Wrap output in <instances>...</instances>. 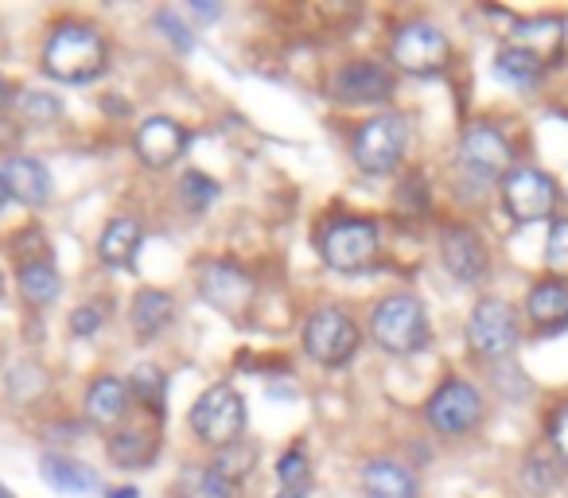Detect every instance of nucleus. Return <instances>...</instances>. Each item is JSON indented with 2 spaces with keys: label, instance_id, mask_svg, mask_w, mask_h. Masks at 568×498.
I'll return each instance as SVG.
<instances>
[{
  "label": "nucleus",
  "instance_id": "21",
  "mask_svg": "<svg viewBox=\"0 0 568 498\" xmlns=\"http://www.w3.org/2000/svg\"><path fill=\"white\" fill-rule=\"evenodd\" d=\"M40 475L51 490H63V495H90V490H98V475L82 459L55 456V451L40 459Z\"/></svg>",
  "mask_w": 568,
  "mask_h": 498
},
{
  "label": "nucleus",
  "instance_id": "24",
  "mask_svg": "<svg viewBox=\"0 0 568 498\" xmlns=\"http://www.w3.org/2000/svg\"><path fill=\"white\" fill-rule=\"evenodd\" d=\"M20 293H24V301L32 304V308H43V304L59 301V293H63V277H59V270L51 262H43V257H36V262H20Z\"/></svg>",
  "mask_w": 568,
  "mask_h": 498
},
{
  "label": "nucleus",
  "instance_id": "7",
  "mask_svg": "<svg viewBox=\"0 0 568 498\" xmlns=\"http://www.w3.org/2000/svg\"><path fill=\"white\" fill-rule=\"evenodd\" d=\"M448 55H452V43L448 35L440 32L436 24L428 20H409L394 32V43H389V59L394 67H402L405 74H440L448 67Z\"/></svg>",
  "mask_w": 568,
  "mask_h": 498
},
{
  "label": "nucleus",
  "instance_id": "12",
  "mask_svg": "<svg viewBox=\"0 0 568 498\" xmlns=\"http://www.w3.org/2000/svg\"><path fill=\"white\" fill-rule=\"evenodd\" d=\"M327 90L339 105H378L394 98V74L374 59H355V63H343L332 74Z\"/></svg>",
  "mask_w": 568,
  "mask_h": 498
},
{
  "label": "nucleus",
  "instance_id": "2",
  "mask_svg": "<svg viewBox=\"0 0 568 498\" xmlns=\"http://www.w3.org/2000/svg\"><path fill=\"white\" fill-rule=\"evenodd\" d=\"M371 335L386 355H417L428 347V312L417 296L389 293L374 304Z\"/></svg>",
  "mask_w": 568,
  "mask_h": 498
},
{
  "label": "nucleus",
  "instance_id": "28",
  "mask_svg": "<svg viewBox=\"0 0 568 498\" xmlns=\"http://www.w3.org/2000/svg\"><path fill=\"white\" fill-rule=\"evenodd\" d=\"M17 113L24 121H32V125H51V121L63 118V102L43 94V90H24V94L17 98Z\"/></svg>",
  "mask_w": 568,
  "mask_h": 498
},
{
  "label": "nucleus",
  "instance_id": "4",
  "mask_svg": "<svg viewBox=\"0 0 568 498\" xmlns=\"http://www.w3.org/2000/svg\"><path fill=\"white\" fill-rule=\"evenodd\" d=\"M405 149H409V121L402 113H378L363 121L351 141V156L366 175H389L402 164Z\"/></svg>",
  "mask_w": 568,
  "mask_h": 498
},
{
  "label": "nucleus",
  "instance_id": "25",
  "mask_svg": "<svg viewBox=\"0 0 568 498\" xmlns=\"http://www.w3.org/2000/svg\"><path fill=\"white\" fill-rule=\"evenodd\" d=\"M541 71H545V59L537 55L534 48H521V43L503 48L495 55V74L503 82H510V87H518V90L534 87V82L541 79Z\"/></svg>",
  "mask_w": 568,
  "mask_h": 498
},
{
  "label": "nucleus",
  "instance_id": "19",
  "mask_svg": "<svg viewBox=\"0 0 568 498\" xmlns=\"http://www.w3.org/2000/svg\"><path fill=\"white\" fill-rule=\"evenodd\" d=\"M172 319H175V301L164 288H141V293L133 296V304H129V324H133V332L141 335V339L164 335L168 327H172Z\"/></svg>",
  "mask_w": 568,
  "mask_h": 498
},
{
  "label": "nucleus",
  "instance_id": "3",
  "mask_svg": "<svg viewBox=\"0 0 568 498\" xmlns=\"http://www.w3.org/2000/svg\"><path fill=\"white\" fill-rule=\"evenodd\" d=\"M191 433L199 436L211 448H230V444L242 440L245 433V402L230 382L219 386H206L199 394V402L191 405Z\"/></svg>",
  "mask_w": 568,
  "mask_h": 498
},
{
  "label": "nucleus",
  "instance_id": "22",
  "mask_svg": "<svg viewBox=\"0 0 568 498\" xmlns=\"http://www.w3.org/2000/svg\"><path fill=\"white\" fill-rule=\"evenodd\" d=\"M180 498H237V482H230L214 464H187L175 475Z\"/></svg>",
  "mask_w": 568,
  "mask_h": 498
},
{
  "label": "nucleus",
  "instance_id": "38",
  "mask_svg": "<svg viewBox=\"0 0 568 498\" xmlns=\"http://www.w3.org/2000/svg\"><path fill=\"white\" fill-rule=\"evenodd\" d=\"M9 183H4V175H0V211H4V206H9Z\"/></svg>",
  "mask_w": 568,
  "mask_h": 498
},
{
  "label": "nucleus",
  "instance_id": "13",
  "mask_svg": "<svg viewBox=\"0 0 568 498\" xmlns=\"http://www.w3.org/2000/svg\"><path fill=\"white\" fill-rule=\"evenodd\" d=\"M199 293L222 316L242 319L253 304V277L234 262H206L203 273H199Z\"/></svg>",
  "mask_w": 568,
  "mask_h": 498
},
{
  "label": "nucleus",
  "instance_id": "1",
  "mask_svg": "<svg viewBox=\"0 0 568 498\" xmlns=\"http://www.w3.org/2000/svg\"><path fill=\"white\" fill-rule=\"evenodd\" d=\"M105 63H110V48H105L102 32L82 20H63L43 43V71L67 87L94 82L105 71Z\"/></svg>",
  "mask_w": 568,
  "mask_h": 498
},
{
  "label": "nucleus",
  "instance_id": "26",
  "mask_svg": "<svg viewBox=\"0 0 568 498\" xmlns=\"http://www.w3.org/2000/svg\"><path fill=\"white\" fill-rule=\"evenodd\" d=\"M160 456V440H152L149 433H118L110 440V459L118 467H129V471H133V467H149L152 459Z\"/></svg>",
  "mask_w": 568,
  "mask_h": 498
},
{
  "label": "nucleus",
  "instance_id": "5",
  "mask_svg": "<svg viewBox=\"0 0 568 498\" xmlns=\"http://www.w3.org/2000/svg\"><path fill=\"white\" fill-rule=\"evenodd\" d=\"M378 222L371 218H335L320 234V254L335 273H363L378 257Z\"/></svg>",
  "mask_w": 568,
  "mask_h": 498
},
{
  "label": "nucleus",
  "instance_id": "37",
  "mask_svg": "<svg viewBox=\"0 0 568 498\" xmlns=\"http://www.w3.org/2000/svg\"><path fill=\"white\" fill-rule=\"evenodd\" d=\"M105 498H136L133 487H118V490H105Z\"/></svg>",
  "mask_w": 568,
  "mask_h": 498
},
{
  "label": "nucleus",
  "instance_id": "42",
  "mask_svg": "<svg viewBox=\"0 0 568 498\" xmlns=\"http://www.w3.org/2000/svg\"><path fill=\"white\" fill-rule=\"evenodd\" d=\"M0 293H4V277H0Z\"/></svg>",
  "mask_w": 568,
  "mask_h": 498
},
{
  "label": "nucleus",
  "instance_id": "30",
  "mask_svg": "<svg viewBox=\"0 0 568 498\" xmlns=\"http://www.w3.org/2000/svg\"><path fill=\"white\" fill-rule=\"evenodd\" d=\"M180 199H183V206H187V211H206V206L219 199V183H214L211 175H203V172H187L180 180Z\"/></svg>",
  "mask_w": 568,
  "mask_h": 498
},
{
  "label": "nucleus",
  "instance_id": "33",
  "mask_svg": "<svg viewBox=\"0 0 568 498\" xmlns=\"http://www.w3.org/2000/svg\"><path fill=\"white\" fill-rule=\"evenodd\" d=\"M152 24L164 28L168 40H172L180 51H191V35H187V28L180 24V17H175V12H156V20H152Z\"/></svg>",
  "mask_w": 568,
  "mask_h": 498
},
{
  "label": "nucleus",
  "instance_id": "34",
  "mask_svg": "<svg viewBox=\"0 0 568 498\" xmlns=\"http://www.w3.org/2000/svg\"><path fill=\"white\" fill-rule=\"evenodd\" d=\"M549 436H552V448L560 451V459L568 464V405H560L549 420Z\"/></svg>",
  "mask_w": 568,
  "mask_h": 498
},
{
  "label": "nucleus",
  "instance_id": "32",
  "mask_svg": "<svg viewBox=\"0 0 568 498\" xmlns=\"http://www.w3.org/2000/svg\"><path fill=\"white\" fill-rule=\"evenodd\" d=\"M545 265L557 277H568V218H557L549 226V242H545Z\"/></svg>",
  "mask_w": 568,
  "mask_h": 498
},
{
  "label": "nucleus",
  "instance_id": "18",
  "mask_svg": "<svg viewBox=\"0 0 568 498\" xmlns=\"http://www.w3.org/2000/svg\"><path fill=\"white\" fill-rule=\"evenodd\" d=\"M0 175L9 183V195L24 206H43L51 199V172L36 156H9L0 164Z\"/></svg>",
  "mask_w": 568,
  "mask_h": 498
},
{
  "label": "nucleus",
  "instance_id": "6",
  "mask_svg": "<svg viewBox=\"0 0 568 498\" xmlns=\"http://www.w3.org/2000/svg\"><path fill=\"white\" fill-rule=\"evenodd\" d=\"M358 343H363V335L343 308H316L304 319V350L320 366H332V370L347 366L358 355Z\"/></svg>",
  "mask_w": 568,
  "mask_h": 498
},
{
  "label": "nucleus",
  "instance_id": "9",
  "mask_svg": "<svg viewBox=\"0 0 568 498\" xmlns=\"http://www.w3.org/2000/svg\"><path fill=\"white\" fill-rule=\"evenodd\" d=\"M467 343L479 358H510L518 347V316L498 296H483L467 316Z\"/></svg>",
  "mask_w": 568,
  "mask_h": 498
},
{
  "label": "nucleus",
  "instance_id": "31",
  "mask_svg": "<svg viewBox=\"0 0 568 498\" xmlns=\"http://www.w3.org/2000/svg\"><path fill=\"white\" fill-rule=\"evenodd\" d=\"M253 459H257V448H253L250 440H237V444H230V448L219 451L214 467H219V471L226 475L230 482H237V479H245V475H250Z\"/></svg>",
  "mask_w": 568,
  "mask_h": 498
},
{
  "label": "nucleus",
  "instance_id": "10",
  "mask_svg": "<svg viewBox=\"0 0 568 498\" xmlns=\"http://www.w3.org/2000/svg\"><path fill=\"white\" fill-rule=\"evenodd\" d=\"M425 420L440 436H464L483 420V394L464 378H448L436 386L425 405Z\"/></svg>",
  "mask_w": 568,
  "mask_h": 498
},
{
  "label": "nucleus",
  "instance_id": "14",
  "mask_svg": "<svg viewBox=\"0 0 568 498\" xmlns=\"http://www.w3.org/2000/svg\"><path fill=\"white\" fill-rule=\"evenodd\" d=\"M187 144H191L187 129H183L175 118H164V113L144 118L133 136V149H136V156H141V164L156 167V172L160 167H172L175 160L187 152Z\"/></svg>",
  "mask_w": 568,
  "mask_h": 498
},
{
  "label": "nucleus",
  "instance_id": "27",
  "mask_svg": "<svg viewBox=\"0 0 568 498\" xmlns=\"http://www.w3.org/2000/svg\"><path fill=\"white\" fill-rule=\"evenodd\" d=\"M276 482H281L284 495H304L312 487V464L304 456V448H288L281 459H276Z\"/></svg>",
  "mask_w": 568,
  "mask_h": 498
},
{
  "label": "nucleus",
  "instance_id": "8",
  "mask_svg": "<svg viewBox=\"0 0 568 498\" xmlns=\"http://www.w3.org/2000/svg\"><path fill=\"white\" fill-rule=\"evenodd\" d=\"M557 203H560L557 180L545 175L541 167H510V175L503 180V206L521 226L549 218L557 211Z\"/></svg>",
  "mask_w": 568,
  "mask_h": 498
},
{
  "label": "nucleus",
  "instance_id": "36",
  "mask_svg": "<svg viewBox=\"0 0 568 498\" xmlns=\"http://www.w3.org/2000/svg\"><path fill=\"white\" fill-rule=\"evenodd\" d=\"M191 9H195V12H199V17H203V20H214V17H219V9H214L211 0H195V4H191Z\"/></svg>",
  "mask_w": 568,
  "mask_h": 498
},
{
  "label": "nucleus",
  "instance_id": "39",
  "mask_svg": "<svg viewBox=\"0 0 568 498\" xmlns=\"http://www.w3.org/2000/svg\"><path fill=\"white\" fill-rule=\"evenodd\" d=\"M276 498H308V490H304V495H284V490H281V495H276Z\"/></svg>",
  "mask_w": 568,
  "mask_h": 498
},
{
  "label": "nucleus",
  "instance_id": "40",
  "mask_svg": "<svg viewBox=\"0 0 568 498\" xmlns=\"http://www.w3.org/2000/svg\"><path fill=\"white\" fill-rule=\"evenodd\" d=\"M0 102H4V79H0Z\"/></svg>",
  "mask_w": 568,
  "mask_h": 498
},
{
  "label": "nucleus",
  "instance_id": "35",
  "mask_svg": "<svg viewBox=\"0 0 568 498\" xmlns=\"http://www.w3.org/2000/svg\"><path fill=\"white\" fill-rule=\"evenodd\" d=\"M98 327H102V308H74V316H71L74 335H94Z\"/></svg>",
  "mask_w": 568,
  "mask_h": 498
},
{
  "label": "nucleus",
  "instance_id": "41",
  "mask_svg": "<svg viewBox=\"0 0 568 498\" xmlns=\"http://www.w3.org/2000/svg\"><path fill=\"white\" fill-rule=\"evenodd\" d=\"M0 498H12V495H9V490H4V487H0Z\"/></svg>",
  "mask_w": 568,
  "mask_h": 498
},
{
  "label": "nucleus",
  "instance_id": "11",
  "mask_svg": "<svg viewBox=\"0 0 568 498\" xmlns=\"http://www.w3.org/2000/svg\"><path fill=\"white\" fill-rule=\"evenodd\" d=\"M459 164L479 183L506 180L514 164L510 141H506L495 125H467L464 136H459Z\"/></svg>",
  "mask_w": 568,
  "mask_h": 498
},
{
  "label": "nucleus",
  "instance_id": "16",
  "mask_svg": "<svg viewBox=\"0 0 568 498\" xmlns=\"http://www.w3.org/2000/svg\"><path fill=\"white\" fill-rule=\"evenodd\" d=\"M141 242H144L141 218L118 214V218L105 222L102 237H98V257H102V265H110V270H133L136 254H141Z\"/></svg>",
  "mask_w": 568,
  "mask_h": 498
},
{
  "label": "nucleus",
  "instance_id": "17",
  "mask_svg": "<svg viewBox=\"0 0 568 498\" xmlns=\"http://www.w3.org/2000/svg\"><path fill=\"white\" fill-rule=\"evenodd\" d=\"M363 495L366 498H420L417 475L402 459H366L363 464Z\"/></svg>",
  "mask_w": 568,
  "mask_h": 498
},
{
  "label": "nucleus",
  "instance_id": "15",
  "mask_svg": "<svg viewBox=\"0 0 568 498\" xmlns=\"http://www.w3.org/2000/svg\"><path fill=\"white\" fill-rule=\"evenodd\" d=\"M440 262L464 285H475L487 273V245L471 226H444L440 230Z\"/></svg>",
  "mask_w": 568,
  "mask_h": 498
},
{
  "label": "nucleus",
  "instance_id": "29",
  "mask_svg": "<svg viewBox=\"0 0 568 498\" xmlns=\"http://www.w3.org/2000/svg\"><path fill=\"white\" fill-rule=\"evenodd\" d=\"M129 394H136L160 417V413H164L160 409V402H164V374H160L156 366H136L133 378H129Z\"/></svg>",
  "mask_w": 568,
  "mask_h": 498
},
{
  "label": "nucleus",
  "instance_id": "20",
  "mask_svg": "<svg viewBox=\"0 0 568 498\" xmlns=\"http://www.w3.org/2000/svg\"><path fill=\"white\" fill-rule=\"evenodd\" d=\"M87 417L94 420L98 428H113L125 420L129 413V386L113 374H102L87 386Z\"/></svg>",
  "mask_w": 568,
  "mask_h": 498
},
{
  "label": "nucleus",
  "instance_id": "23",
  "mask_svg": "<svg viewBox=\"0 0 568 498\" xmlns=\"http://www.w3.org/2000/svg\"><path fill=\"white\" fill-rule=\"evenodd\" d=\"M526 312L545 332L565 327L568 324V285H560V281H541V285H534L526 296Z\"/></svg>",
  "mask_w": 568,
  "mask_h": 498
}]
</instances>
